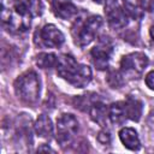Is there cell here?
<instances>
[{
    "mask_svg": "<svg viewBox=\"0 0 154 154\" xmlns=\"http://www.w3.org/2000/svg\"><path fill=\"white\" fill-rule=\"evenodd\" d=\"M14 91L18 99L26 103V105H34L37 102L40 97L41 85H40V78L35 71H25L22 75H19L14 83Z\"/></svg>",
    "mask_w": 154,
    "mask_h": 154,
    "instance_id": "6da1fadb",
    "label": "cell"
},
{
    "mask_svg": "<svg viewBox=\"0 0 154 154\" xmlns=\"http://www.w3.org/2000/svg\"><path fill=\"white\" fill-rule=\"evenodd\" d=\"M102 23L103 20L100 16H90L88 18L77 19L71 29L73 42L79 47L88 46L97 35Z\"/></svg>",
    "mask_w": 154,
    "mask_h": 154,
    "instance_id": "7a4b0ae2",
    "label": "cell"
},
{
    "mask_svg": "<svg viewBox=\"0 0 154 154\" xmlns=\"http://www.w3.org/2000/svg\"><path fill=\"white\" fill-rule=\"evenodd\" d=\"M148 65V58L141 52L126 54L120 60V72L124 78L136 79L142 76Z\"/></svg>",
    "mask_w": 154,
    "mask_h": 154,
    "instance_id": "3957f363",
    "label": "cell"
},
{
    "mask_svg": "<svg viewBox=\"0 0 154 154\" xmlns=\"http://www.w3.org/2000/svg\"><path fill=\"white\" fill-rule=\"evenodd\" d=\"M78 132V120L73 114L64 113L57 120V141L61 147L67 146Z\"/></svg>",
    "mask_w": 154,
    "mask_h": 154,
    "instance_id": "277c9868",
    "label": "cell"
},
{
    "mask_svg": "<svg viewBox=\"0 0 154 154\" xmlns=\"http://www.w3.org/2000/svg\"><path fill=\"white\" fill-rule=\"evenodd\" d=\"M65 41L64 34L54 25L47 24L35 34V43L47 48H58Z\"/></svg>",
    "mask_w": 154,
    "mask_h": 154,
    "instance_id": "5b68a950",
    "label": "cell"
},
{
    "mask_svg": "<svg viewBox=\"0 0 154 154\" xmlns=\"http://www.w3.org/2000/svg\"><path fill=\"white\" fill-rule=\"evenodd\" d=\"M113 53V45L108 37H101L97 43L91 48L90 57L93 64L99 70H105L108 66L111 55Z\"/></svg>",
    "mask_w": 154,
    "mask_h": 154,
    "instance_id": "8992f818",
    "label": "cell"
},
{
    "mask_svg": "<svg viewBox=\"0 0 154 154\" xmlns=\"http://www.w3.org/2000/svg\"><path fill=\"white\" fill-rule=\"evenodd\" d=\"M105 13H106V19L112 29H123L124 26H126L129 14L125 11V8L119 6L117 2L114 1L108 2Z\"/></svg>",
    "mask_w": 154,
    "mask_h": 154,
    "instance_id": "52a82bcc",
    "label": "cell"
},
{
    "mask_svg": "<svg viewBox=\"0 0 154 154\" xmlns=\"http://www.w3.org/2000/svg\"><path fill=\"white\" fill-rule=\"evenodd\" d=\"M78 63L76 59L70 54H63L58 57V64H57V72L58 75L64 78L65 81L70 82V79L73 77L75 72L78 69Z\"/></svg>",
    "mask_w": 154,
    "mask_h": 154,
    "instance_id": "ba28073f",
    "label": "cell"
},
{
    "mask_svg": "<svg viewBox=\"0 0 154 154\" xmlns=\"http://www.w3.org/2000/svg\"><path fill=\"white\" fill-rule=\"evenodd\" d=\"M52 11L61 19H71L78 13L77 7L71 0H52Z\"/></svg>",
    "mask_w": 154,
    "mask_h": 154,
    "instance_id": "9c48e42d",
    "label": "cell"
},
{
    "mask_svg": "<svg viewBox=\"0 0 154 154\" xmlns=\"http://www.w3.org/2000/svg\"><path fill=\"white\" fill-rule=\"evenodd\" d=\"M88 112H89V116H90L93 122H95L96 124H99L101 126H106L109 117H108V107L105 103L96 100L90 106Z\"/></svg>",
    "mask_w": 154,
    "mask_h": 154,
    "instance_id": "30bf717a",
    "label": "cell"
},
{
    "mask_svg": "<svg viewBox=\"0 0 154 154\" xmlns=\"http://www.w3.org/2000/svg\"><path fill=\"white\" fill-rule=\"evenodd\" d=\"M93 73H91V69L88 65L84 64H79L77 71L75 72L73 77L70 79V84H72L76 88H84L89 84V82L91 81Z\"/></svg>",
    "mask_w": 154,
    "mask_h": 154,
    "instance_id": "8fae6325",
    "label": "cell"
},
{
    "mask_svg": "<svg viewBox=\"0 0 154 154\" xmlns=\"http://www.w3.org/2000/svg\"><path fill=\"white\" fill-rule=\"evenodd\" d=\"M34 130L37 134V136L46 138V140H51L53 135V130H54L51 118L46 114H40L35 122Z\"/></svg>",
    "mask_w": 154,
    "mask_h": 154,
    "instance_id": "7c38bea8",
    "label": "cell"
},
{
    "mask_svg": "<svg viewBox=\"0 0 154 154\" xmlns=\"http://www.w3.org/2000/svg\"><path fill=\"white\" fill-rule=\"evenodd\" d=\"M119 138L125 148L130 150H137L141 147V142L138 135L135 129L132 128H123L119 131Z\"/></svg>",
    "mask_w": 154,
    "mask_h": 154,
    "instance_id": "4fadbf2b",
    "label": "cell"
},
{
    "mask_svg": "<svg viewBox=\"0 0 154 154\" xmlns=\"http://www.w3.org/2000/svg\"><path fill=\"white\" fill-rule=\"evenodd\" d=\"M108 117H109L111 123H113L116 125L123 124L128 119L125 102L124 101H118V102L112 103L108 107Z\"/></svg>",
    "mask_w": 154,
    "mask_h": 154,
    "instance_id": "5bb4252c",
    "label": "cell"
},
{
    "mask_svg": "<svg viewBox=\"0 0 154 154\" xmlns=\"http://www.w3.org/2000/svg\"><path fill=\"white\" fill-rule=\"evenodd\" d=\"M124 102H125V107H126L128 119H131L134 122H138L141 119L142 109H143L142 102L136 97H128Z\"/></svg>",
    "mask_w": 154,
    "mask_h": 154,
    "instance_id": "9a60e30c",
    "label": "cell"
},
{
    "mask_svg": "<svg viewBox=\"0 0 154 154\" xmlns=\"http://www.w3.org/2000/svg\"><path fill=\"white\" fill-rule=\"evenodd\" d=\"M125 11L132 18H138L143 13L144 0H122Z\"/></svg>",
    "mask_w": 154,
    "mask_h": 154,
    "instance_id": "2e32d148",
    "label": "cell"
},
{
    "mask_svg": "<svg viewBox=\"0 0 154 154\" xmlns=\"http://www.w3.org/2000/svg\"><path fill=\"white\" fill-rule=\"evenodd\" d=\"M36 65L41 69H52L57 67L58 64V57L54 53H40L36 55Z\"/></svg>",
    "mask_w": 154,
    "mask_h": 154,
    "instance_id": "e0dca14e",
    "label": "cell"
},
{
    "mask_svg": "<svg viewBox=\"0 0 154 154\" xmlns=\"http://www.w3.org/2000/svg\"><path fill=\"white\" fill-rule=\"evenodd\" d=\"M124 77L122 75L120 71H116V70H111L108 71L107 75V83L109 84L111 88H120L124 83Z\"/></svg>",
    "mask_w": 154,
    "mask_h": 154,
    "instance_id": "ac0fdd59",
    "label": "cell"
},
{
    "mask_svg": "<svg viewBox=\"0 0 154 154\" xmlns=\"http://www.w3.org/2000/svg\"><path fill=\"white\" fill-rule=\"evenodd\" d=\"M25 2L28 5L32 17H37V16L42 14V12H43V4H42L41 0H25Z\"/></svg>",
    "mask_w": 154,
    "mask_h": 154,
    "instance_id": "d6986e66",
    "label": "cell"
},
{
    "mask_svg": "<svg viewBox=\"0 0 154 154\" xmlns=\"http://www.w3.org/2000/svg\"><path fill=\"white\" fill-rule=\"evenodd\" d=\"M97 141L101 142L102 144H108L111 142V135L108 131L103 130V131H100L99 135H97Z\"/></svg>",
    "mask_w": 154,
    "mask_h": 154,
    "instance_id": "ffe728a7",
    "label": "cell"
},
{
    "mask_svg": "<svg viewBox=\"0 0 154 154\" xmlns=\"http://www.w3.org/2000/svg\"><path fill=\"white\" fill-rule=\"evenodd\" d=\"M146 84L150 90H154V71H150L146 76Z\"/></svg>",
    "mask_w": 154,
    "mask_h": 154,
    "instance_id": "44dd1931",
    "label": "cell"
},
{
    "mask_svg": "<svg viewBox=\"0 0 154 154\" xmlns=\"http://www.w3.org/2000/svg\"><path fill=\"white\" fill-rule=\"evenodd\" d=\"M42 150H46V152H52V153H54V150H53L51 147H48V146H42V147H38L37 152H42Z\"/></svg>",
    "mask_w": 154,
    "mask_h": 154,
    "instance_id": "7402d4cb",
    "label": "cell"
},
{
    "mask_svg": "<svg viewBox=\"0 0 154 154\" xmlns=\"http://www.w3.org/2000/svg\"><path fill=\"white\" fill-rule=\"evenodd\" d=\"M149 34H150V37H152V40L154 41V25L150 28V30H149Z\"/></svg>",
    "mask_w": 154,
    "mask_h": 154,
    "instance_id": "603a6c76",
    "label": "cell"
},
{
    "mask_svg": "<svg viewBox=\"0 0 154 154\" xmlns=\"http://www.w3.org/2000/svg\"><path fill=\"white\" fill-rule=\"evenodd\" d=\"M94 2H96V4H103L105 1H107V0H93Z\"/></svg>",
    "mask_w": 154,
    "mask_h": 154,
    "instance_id": "cb8c5ba5",
    "label": "cell"
}]
</instances>
